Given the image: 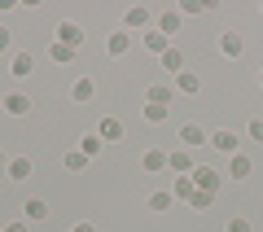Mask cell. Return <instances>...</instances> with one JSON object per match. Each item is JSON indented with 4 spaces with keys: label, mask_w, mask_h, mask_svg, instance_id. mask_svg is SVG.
<instances>
[{
    "label": "cell",
    "mask_w": 263,
    "mask_h": 232,
    "mask_svg": "<svg viewBox=\"0 0 263 232\" xmlns=\"http://www.w3.org/2000/svg\"><path fill=\"white\" fill-rule=\"evenodd\" d=\"M228 176H233V180H246V176H250V158L233 153V158H228Z\"/></svg>",
    "instance_id": "2e32d148"
},
{
    "label": "cell",
    "mask_w": 263,
    "mask_h": 232,
    "mask_svg": "<svg viewBox=\"0 0 263 232\" xmlns=\"http://www.w3.org/2000/svg\"><path fill=\"white\" fill-rule=\"evenodd\" d=\"M141 167L145 171H162V167H167V153H162V149H149V153L141 158Z\"/></svg>",
    "instance_id": "d6986e66"
},
{
    "label": "cell",
    "mask_w": 263,
    "mask_h": 232,
    "mask_svg": "<svg viewBox=\"0 0 263 232\" xmlns=\"http://www.w3.org/2000/svg\"><path fill=\"white\" fill-rule=\"evenodd\" d=\"M5 176H9V180H27V176H31V158H13V162H5Z\"/></svg>",
    "instance_id": "8fae6325"
},
{
    "label": "cell",
    "mask_w": 263,
    "mask_h": 232,
    "mask_svg": "<svg viewBox=\"0 0 263 232\" xmlns=\"http://www.w3.org/2000/svg\"><path fill=\"white\" fill-rule=\"evenodd\" d=\"M206 131H202V127H197V123H184V127H180V145H184V149H197V145H206Z\"/></svg>",
    "instance_id": "7a4b0ae2"
},
{
    "label": "cell",
    "mask_w": 263,
    "mask_h": 232,
    "mask_svg": "<svg viewBox=\"0 0 263 232\" xmlns=\"http://www.w3.org/2000/svg\"><path fill=\"white\" fill-rule=\"evenodd\" d=\"M167 167H171V171H180V176H189V167H193V162H189V153L180 149V153H167Z\"/></svg>",
    "instance_id": "603a6c76"
},
{
    "label": "cell",
    "mask_w": 263,
    "mask_h": 232,
    "mask_svg": "<svg viewBox=\"0 0 263 232\" xmlns=\"http://www.w3.org/2000/svg\"><path fill=\"white\" fill-rule=\"evenodd\" d=\"M70 232H97V228H92V223H75V228H70Z\"/></svg>",
    "instance_id": "836d02e7"
},
{
    "label": "cell",
    "mask_w": 263,
    "mask_h": 232,
    "mask_svg": "<svg viewBox=\"0 0 263 232\" xmlns=\"http://www.w3.org/2000/svg\"><path fill=\"white\" fill-rule=\"evenodd\" d=\"M53 40H62V44L79 48V44H84V31H79L75 22H57V35H53Z\"/></svg>",
    "instance_id": "3957f363"
},
{
    "label": "cell",
    "mask_w": 263,
    "mask_h": 232,
    "mask_svg": "<svg viewBox=\"0 0 263 232\" xmlns=\"http://www.w3.org/2000/svg\"><path fill=\"white\" fill-rule=\"evenodd\" d=\"M9 48H13V31L0 27V53H9Z\"/></svg>",
    "instance_id": "4dcf8cb0"
},
{
    "label": "cell",
    "mask_w": 263,
    "mask_h": 232,
    "mask_svg": "<svg viewBox=\"0 0 263 232\" xmlns=\"http://www.w3.org/2000/svg\"><path fill=\"white\" fill-rule=\"evenodd\" d=\"M211 145H215L219 153H237V131H228V127H219L215 136H211Z\"/></svg>",
    "instance_id": "5b68a950"
},
{
    "label": "cell",
    "mask_w": 263,
    "mask_h": 232,
    "mask_svg": "<svg viewBox=\"0 0 263 232\" xmlns=\"http://www.w3.org/2000/svg\"><path fill=\"white\" fill-rule=\"evenodd\" d=\"M127 48H132V35H127V31H119V35H110V44H105V53H110V57H123Z\"/></svg>",
    "instance_id": "4fadbf2b"
},
{
    "label": "cell",
    "mask_w": 263,
    "mask_h": 232,
    "mask_svg": "<svg viewBox=\"0 0 263 232\" xmlns=\"http://www.w3.org/2000/svg\"><path fill=\"white\" fill-rule=\"evenodd\" d=\"M101 145H105L101 136H84V140H79V153H84V158H97V153H101Z\"/></svg>",
    "instance_id": "7402d4cb"
},
{
    "label": "cell",
    "mask_w": 263,
    "mask_h": 232,
    "mask_svg": "<svg viewBox=\"0 0 263 232\" xmlns=\"http://www.w3.org/2000/svg\"><path fill=\"white\" fill-rule=\"evenodd\" d=\"M171 202H176V193H154L149 197V210H167Z\"/></svg>",
    "instance_id": "d4e9b609"
},
{
    "label": "cell",
    "mask_w": 263,
    "mask_h": 232,
    "mask_svg": "<svg viewBox=\"0 0 263 232\" xmlns=\"http://www.w3.org/2000/svg\"><path fill=\"white\" fill-rule=\"evenodd\" d=\"M145 119H149V123H162V119H167V110H162V105H149V101H145Z\"/></svg>",
    "instance_id": "f1b7e54d"
},
{
    "label": "cell",
    "mask_w": 263,
    "mask_h": 232,
    "mask_svg": "<svg viewBox=\"0 0 263 232\" xmlns=\"http://www.w3.org/2000/svg\"><path fill=\"white\" fill-rule=\"evenodd\" d=\"M189 206H193V210H206V206H211V193H202V188H197V193L189 197Z\"/></svg>",
    "instance_id": "83f0119b"
},
{
    "label": "cell",
    "mask_w": 263,
    "mask_h": 232,
    "mask_svg": "<svg viewBox=\"0 0 263 232\" xmlns=\"http://www.w3.org/2000/svg\"><path fill=\"white\" fill-rule=\"evenodd\" d=\"M176 88H180V92H197V88H202V79H197L193 70H180V74H176Z\"/></svg>",
    "instance_id": "ac0fdd59"
},
{
    "label": "cell",
    "mask_w": 263,
    "mask_h": 232,
    "mask_svg": "<svg viewBox=\"0 0 263 232\" xmlns=\"http://www.w3.org/2000/svg\"><path fill=\"white\" fill-rule=\"evenodd\" d=\"M228 232H254V223L246 219V215H233V219H228Z\"/></svg>",
    "instance_id": "484cf974"
},
{
    "label": "cell",
    "mask_w": 263,
    "mask_h": 232,
    "mask_svg": "<svg viewBox=\"0 0 263 232\" xmlns=\"http://www.w3.org/2000/svg\"><path fill=\"white\" fill-rule=\"evenodd\" d=\"M70 96H75V101H92V96H97V84H92V79H75Z\"/></svg>",
    "instance_id": "9a60e30c"
},
{
    "label": "cell",
    "mask_w": 263,
    "mask_h": 232,
    "mask_svg": "<svg viewBox=\"0 0 263 232\" xmlns=\"http://www.w3.org/2000/svg\"><path fill=\"white\" fill-rule=\"evenodd\" d=\"M0 162H5V153H0Z\"/></svg>",
    "instance_id": "d590c367"
},
{
    "label": "cell",
    "mask_w": 263,
    "mask_h": 232,
    "mask_svg": "<svg viewBox=\"0 0 263 232\" xmlns=\"http://www.w3.org/2000/svg\"><path fill=\"white\" fill-rule=\"evenodd\" d=\"M145 22H149V9H145V5H132V9L123 13V27H145Z\"/></svg>",
    "instance_id": "5bb4252c"
},
{
    "label": "cell",
    "mask_w": 263,
    "mask_h": 232,
    "mask_svg": "<svg viewBox=\"0 0 263 232\" xmlns=\"http://www.w3.org/2000/svg\"><path fill=\"white\" fill-rule=\"evenodd\" d=\"M145 101H149V105H162V110H167V105H171V88H167V84H154L149 92H145Z\"/></svg>",
    "instance_id": "30bf717a"
},
{
    "label": "cell",
    "mask_w": 263,
    "mask_h": 232,
    "mask_svg": "<svg viewBox=\"0 0 263 232\" xmlns=\"http://www.w3.org/2000/svg\"><path fill=\"white\" fill-rule=\"evenodd\" d=\"M5 232H27V223H22V219H13V223H5Z\"/></svg>",
    "instance_id": "d6a6232c"
},
{
    "label": "cell",
    "mask_w": 263,
    "mask_h": 232,
    "mask_svg": "<svg viewBox=\"0 0 263 232\" xmlns=\"http://www.w3.org/2000/svg\"><path fill=\"white\" fill-rule=\"evenodd\" d=\"M259 88H263V74H259Z\"/></svg>",
    "instance_id": "e575fe53"
},
{
    "label": "cell",
    "mask_w": 263,
    "mask_h": 232,
    "mask_svg": "<svg viewBox=\"0 0 263 232\" xmlns=\"http://www.w3.org/2000/svg\"><path fill=\"white\" fill-rule=\"evenodd\" d=\"M5 110H9L13 119H22V114L31 110V96H22V92H9V96H5Z\"/></svg>",
    "instance_id": "ba28073f"
},
{
    "label": "cell",
    "mask_w": 263,
    "mask_h": 232,
    "mask_svg": "<svg viewBox=\"0 0 263 232\" xmlns=\"http://www.w3.org/2000/svg\"><path fill=\"white\" fill-rule=\"evenodd\" d=\"M101 140H127V131H123V119H101V131H97Z\"/></svg>",
    "instance_id": "52a82bcc"
},
{
    "label": "cell",
    "mask_w": 263,
    "mask_h": 232,
    "mask_svg": "<svg viewBox=\"0 0 263 232\" xmlns=\"http://www.w3.org/2000/svg\"><path fill=\"white\" fill-rule=\"evenodd\" d=\"M145 48H149V53H154V57H162V53H167V48H171V44H167V35H162V31H158V27H154V31H149V35H145Z\"/></svg>",
    "instance_id": "9c48e42d"
},
{
    "label": "cell",
    "mask_w": 263,
    "mask_h": 232,
    "mask_svg": "<svg viewBox=\"0 0 263 232\" xmlns=\"http://www.w3.org/2000/svg\"><path fill=\"white\" fill-rule=\"evenodd\" d=\"M31 66H35V57H31V53H13L9 57V74H18V79H27Z\"/></svg>",
    "instance_id": "8992f818"
},
{
    "label": "cell",
    "mask_w": 263,
    "mask_h": 232,
    "mask_svg": "<svg viewBox=\"0 0 263 232\" xmlns=\"http://www.w3.org/2000/svg\"><path fill=\"white\" fill-rule=\"evenodd\" d=\"M219 53H224V57H241V53H246L241 35H233V31H224V35H219Z\"/></svg>",
    "instance_id": "277c9868"
},
{
    "label": "cell",
    "mask_w": 263,
    "mask_h": 232,
    "mask_svg": "<svg viewBox=\"0 0 263 232\" xmlns=\"http://www.w3.org/2000/svg\"><path fill=\"white\" fill-rule=\"evenodd\" d=\"M48 57H53V62H70V57H75V48L62 44V40H53V44H48Z\"/></svg>",
    "instance_id": "44dd1931"
},
{
    "label": "cell",
    "mask_w": 263,
    "mask_h": 232,
    "mask_svg": "<svg viewBox=\"0 0 263 232\" xmlns=\"http://www.w3.org/2000/svg\"><path fill=\"white\" fill-rule=\"evenodd\" d=\"M162 66H167L171 74H180L184 70V53H180V48H167V53H162Z\"/></svg>",
    "instance_id": "ffe728a7"
},
{
    "label": "cell",
    "mask_w": 263,
    "mask_h": 232,
    "mask_svg": "<svg viewBox=\"0 0 263 232\" xmlns=\"http://www.w3.org/2000/svg\"><path fill=\"white\" fill-rule=\"evenodd\" d=\"M250 140H263V119H250Z\"/></svg>",
    "instance_id": "1f68e13d"
},
{
    "label": "cell",
    "mask_w": 263,
    "mask_h": 232,
    "mask_svg": "<svg viewBox=\"0 0 263 232\" xmlns=\"http://www.w3.org/2000/svg\"><path fill=\"white\" fill-rule=\"evenodd\" d=\"M171 193H176V197H184V202H189V197L197 193V184H193V180H189V176H180V180H176V188H171Z\"/></svg>",
    "instance_id": "cb8c5ba5"
},
{
    "label": "cell",
    "mask_w": 263,
    "mask_h": 232,
    "mask_svg": "<svg viewBox=\"0 0 263 232\" xmlns=\"http://www.w3.org/2000/svg\"><path fill=\"white\" fill-rule=\"evenodd\" d=\"M158 31H162V35H176V31H180V9L158 13Z\"/></svg>",
    "instance_id": "7c38bea8"
},
{
    "label": "cell",
    "mask_w": 263,
    "mask_h": 232,
    "mask_svg": "<svg viewBox=\"0 0 263 232\" xmlns=\"http://www.w3.org/2000/svg\"><path fill=\"white\" fill-rule=\"evenodd\" d=\"M84 167H88V158L79 153V149H75V153H66V171H84Z\"/></svg>",
    "instance_id": "4316f807"
},
{
    "label": "cell",
    "mask_w": 263,
    "mask_h": 232,
    "mask_svg": "<svg viewBox=\"0 0 263 232\" xmlns=\"http://www.w3.org/2000/svg\"><path fill=\"white\" fill-rule=\"evenodd\" d=\"M193 184L202 188V193L215 197V188H219V171H215V167H197V171H193Z\"/></svg>",
    "instance_id": "6da1fadb"
},
{
    "label": "cell",
    "mask_w": 263,
    "mask_h": 232,
    "mask_svg": "<svg viewBox=\"0 0 263 232\" xmlns=\"http://www.w3.org/2000/svg\"><path fill=\"white\" fill-rule=\"evenodd\" d=\"M22 215H27V219H31V223H40V219H48V206H44V202H40V197H31V202H27V206H22Z\"/></svg>",
    "instance_id": "e0dca14e"
},
{
    "label": "cell",
    "mask_w": 263,
    "mask_h": 232,
    "mask_svg": "<svg viewBox=\"0 0 263 232\" xmlns=\"http://www.w3.org/2000/svg\"><path fill=\"white\" fill-rule=\"evenodd\" d=\"M202 9H206L202 0H180V18H184V13H202Z\"/></svg>",
    "instance_id": "f546056e"
}]
</instances>
